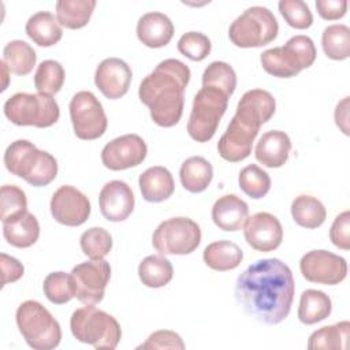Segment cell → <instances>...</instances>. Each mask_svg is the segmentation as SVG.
I'll use <instances>...</instances> for the list:
<instances>
[{"label": "cell", "mask_w": 350, "mask_h": 350, "mask_svg": "<svg viewBox=\"0 0 350 350\" xmlns=\"http://www.w3.org/2000/svg\"><path fill=\"white\" fill-rule=\"evenodd\" d=\"M294 290L288 265L279 258H264L249 265L238 276L235 299L246 314L273 325L288 316Z\"/></svg>", "instance_id": "1"}, {"label": "cell", "mask_w": 350, "mask_h": 350, "mask_svg": "<svg viewBox=\"0 0 350 350\" xmlns=\"http://www.w3.org/2000/svg\"><path fill=\"white\" fill-rule=\"evenodd\" d=\"M190 68L178 59H165L148 74L138 89V97L150 111L152 120L161 127L175 126L183 113L185 90Z\"/></svg>", "instance_id": "2"}, {"label": "cell", "mask_w": 350, "mask_h": 350, "mask_svg": "<svg viewBox=\"0 0 350 350\" xmlns=\"http://www.w3.org/2000/svg\"><path fill=\"white\" fill-rule=\"evenodd\" d=\"M4 165L11 174L36 187L49 185L57 175L56 159L27 139H16L7 146Z\"/></svg>", "instance_id": "3"}, {"label": "cell", "mask_w": 350, "mask_h": 350, "mask_svg": "<svg viewBox=\"0 0 350 350\" xmlns=\"http://www.w3.org/2000/svg\"><path fill=\"white\" fill-rule=\"evenodd\" d=\"M70 328L77 340L92 345L94 349H116L122 338L118 320L93 305L74 310L70 319Z\"/></svg>", "instance_id": "4"}, {"label": "cell", "mask_w": 350, "mask_h": 350, "mask_svg": "<svg viewBox=\"0 0 350 350\" xmlns=\"http://www.w3.org/2000/svg\"><path fill=\"white\" fill-rule=\"evenodd\" d=\"M16 325L26 343L36 350H51L59 346L62 329L57 320L38 301L27 299L16 309Z\"/></svg>", "instance_id": "5"}, {"label": "cell", "mask_w": 350, "mask_h": 350, "mask_svg": "<svg viewBox=\"0 0 350 350\" xmlns=\"http://www.w3.org/2000/svg\"><path fill=\"white\" fill-rule=\"evenodd\" d=\"M316 46L308 36H293L283 46L267 49L261 53L262 68L278 78H291L316 60Z\"/></svg>", "instance_id": "6"}, {"label": "cell", "mask_w": 350, "mask_h": 350, "mask_svg": "<svg viewBox=\"0 0 350 350\" xmlns=\"http://www.w3.org/2000/svg\"><path fill=\"white\" fill-rule=\"evenodd\" d=\"M279 31V25L267 7H249L228 29L230 41L238 48H260L272 42Z\"/></svg>", "instance_id": "7"}, {"label": "cell", "mask_w": 350, "mask_h": 350, "mask_svg": "<svg viewBox=\"0 0 350 350\" xmlns=\"http://www.w3.org/2000/svg\"><path fill=\"white\" fill-rule=\"evenodd\" d=\"M4 115L16 126L44 129L59 120L60 109L56 100L49 94L19 92L4 103Z\"/></svg>", "instance_id": "8"}, {"label": "cell", "mask_w": 350, "mask_h": 350, "mask_svg": "<svg viewBox=\"0 0 350 350\" xmlns=\"http://www.w3.org/2000/svg\"><path fill=\"white\" fill-rule=\"evenodd\" d=\"M228 96L215 88L202 86L193 100L187 122V133L197 142H208L215 135L221 116L226 113Z\"/></svg>", "instance_id": "9"}, {"label": "cell", "mask_w": 350, "mask_h": 350, "mask_svg": "<svg viewBox=\"0 0 350 350\" xmlns=\"http://www.w3.org/2000/svg\"><path fill=\"white\" fill-rule=\"evenodd\" d=\"M201 242L200 226L189 217H171L161 221L153 232L152 243L160 254H190Z\"/></svg>", "instance_id": "10"}, {"label": "cell", "mask_w": 350, "mask_h": 350, "mask_svg": "<svg viewBox=\"0 0 350 350\" xmlns=\"http://www.w3.org/2000/svg\"><path fill=\"white\" fill-rule=\"evenodd\" d=\"M70 119L79 139H97L104 135L108 119L98 98L89 90L75 93L70 101Z\"/></svg>", "instance_id": "11"}, {"label": "cell", "mask_w": 350, "mask_h": 350, "mask_svg": "<svg viewBox=\"0 0 350 350\" xmlns=\"http://www.w3.org/2000/svg\"><path fill=\"white\" fill-rule=\"evenodd\" d=\"M71 278L78 301L85 305H96L104 298L111 278V267L104 258L85 261L72 268Z\"/></svg>", "instance_id": "12"}, {"label": "cell", "mask_w": 350, "mask_h": 350, "mask_svg": "<svg viewBox=\"0 0 350 350\" xmlns=\"http://www.w3.org/2000/svg\"><path fill=\"white\" fill-rule=\"evenodd\" d=\"M299 269L308 282L334 286L345 280L347 262L343 257L328 250H310L302 256Z\"/></svg>", "instance_id": "13"}, {"label": "cell", "mask_w": 350, "mask_h": 350, "mask_svg": "<svg viewBox=\"0 0 350 350\" xmlns=\"http://www.w3.org/2000/svg\"><path fill=\"white\" fill-rule=\"evenodd\" d=\"M258 131V126L234 115L226 133L217 142V152L220 157L230 163L245 160L252 153V146Z\"/></svg>", "instance_id": "14"}, {"label": "cell", "mask_w": 350, "mask_h": 350, "mask_svg": "<svg viewBox=\"0 0 350 350\" xmlns=\"http://www.w3.org/2000/svg\"><path fill=\"white\" fill-rule=\"evenodd\" d=\"M49 206L53 219L68 227L83 224L92 211L89 198L81 190L70 185H63L53 193Z\"/></svg>", "instance_id": "15"}, {"label": "cell", "mask_w": 350, "mask_h": 350, "mask_svg": "<svg viewBox=\"0 0 350 350\" xmlns=\"http://www.w3.org/2000/svg\"><path fill=\"white\" fill-rule=\"evenodd\" d=\"M148 154L145 141L137 134H124L109 141L101 150L104 167L112 171L139 165Z\"/></svg>", "instance_id": "16"}, {"label": "cell", "mask_w": 350, "mask_h": 350, "mask_svg": "<svg viewBox=\"0 0 350 350\" xmlns=\"http://www.w3.org/2000/svg\"><path fill=\"white\" fill-rule=\"evenodd\" d=\"M246 242L257 252H272L283 241V227L276 216L269 212H257L243 224Z\"/></svg>", "instance_id": "17"}, {"label": "cell", "mask_w": 350, "mask_h": 350, "mask_svg": "<svg viewBox=\"0 0 350 350\" xmlns=\"http://www.w3.org/2000/svg\"><path fill=\"white\" fill-rule=\"evenodd\" d=\"M133 72L130 66L118 57H108L100 62L94 72V83L109 100L123 97L130 88Z\"/></svg>", "instance_id": "18"}, {"label": "cell", "mask_w": 350, "mask_h": 350, "mask_svg": "<svg viewBox=\"0 0 350 350\" xmlns=\"http://www.w3.org/2000/svg\"><path fill=\"white\" fill-rule=\"evenodd\" d=\"M135 198L131 187L119 179L107 182L98 196L101 215L109 221L126 220L134 209Z\"/></svg>", "instance_id": "19"}, {"label": "cell", "mask_w": 350, "mask_h": 350, "mask_svg": "<svg viewBox=\"0 0 350 350\" xmlns=\"http://www.w3.org/2000/svg\"><path fill=\"white\" fill-rule=\"evenodd\" d=\"M276 111L273 96L264 89H252L243 93L237 105L235 115L261 127L267 123Z\"/></svg>", "instance_id": "20"}, {"label": "cell", "mask_w": 350, "mask_h": 350, "mask_svg": "<svg viewBox=\"0 0 350 350\" xmlns=\"http://www.w3.org/2000/svg\"><path fill=\"white\" fill-rule=\"evenodd\" d=\"M291 150L290 137L280 130H271L261 135L258 139L254 156L257 161L268 168H279L288 160Z\"/></svg>", "instance_id": "21"}, {"label": "cell", "mask_w": 350, "mask_h": 350, "mask_svg": "<svg viewBox=\"0 0 350 350\" xmlns=\"http://www.w3.org/2000/svg\"><path fill=\"white\" fill-rule=\"evenodd\" d=\"M174 36L171 19L157 11L144 14L137 23V37L148 48H163Z\"/></svg>", "instance_id": "22"}, {"label": "cell", "mask_w": 350, "mask_h": 350, "mask_svg": "<svg viewBox=\"0 0 350 350\" xmlns=\"http://www.w3.org/2000/svg\"><path fill=\"white\" fill-rule=\"evenodd\" d=\"M247 217V204L235 194L221 196L212 206V220L223 231L241 230Z\"/></svg>", "instance_id": "23"}, {"label": "cell", "mask_w": 350, "mask_h": 350, "mask_svg": "<svg viewBox=\"0 0 350 350\" xmlns=\"http://www.w3.org/2000/svg\"><path fill=\"white\" fill-rule=\"evenodd\" d=\"M138 186L144 200L148 202H161L170 198L175 190V182L171 172L161 165L145 170L139 175Z\"/></svg>", "instance_id": "24"}, {"label": "cell", "mask_w": 350, "mask_h": 350, "mask_svg": "<svg viewBox=\"0 0 350 350\" xmlns=\"http://www.w3.org/2000/svg\"><path fill=\"white\" fill-rule=\"evenodd\" d=\"M26 34L40 46H52L62 40V26L49 11H38L33 14L25 26Z\"/></svg>", "instance_id": "25"}, {"label": "cell", "mask_w": 350, "mask_h": 350, "mask_svg": "<svg viewBox=\"0 0 350 350\" xmlns=\"http://www.w3.org/2000/svg\"><path fill=\"white\" fill-rule=\"evenodd\" d=\"M3 235L5 241L19 249H26L34 245L40 237V224L37 217L26 211L14 220L3 223Z\"/></svg>", "instance_id": "26"}, {"label": "cell", "mask_w": 350, "mask_h": 350, "mask_svg": "<svg viewBox=\"0 0 350 350\" xmlns=\"http://www.w3.org/2000/svg\"><path fill=\"white\" fill-rule=\"evenodd\" d=\"M179 178L182 186L187 191L201 193L206 190V187L212 182V164L201 156H191L182 163L179 170Z\"/></svg>", "instance_id": "27"}, {"label": "cell", "mask_w": 350, "mask_h": 350, "mask_svg": "<svg viewBox=\"0 0 350 350\" xmlns=\"http://www.w3.org/2000/svg\"><path fill=\"white\" fill-rule=\"evenodd\" d=\"M204 262L219 272L237 268L243 260L242 249L231 241H216L204 249Z\"/></svg>", "instance_id": "28"}, {"label": "cell", "mask_w": 350, "mask_h": 350, "mask_svg": "<svg viewBox=\"0 0 350 350\" xmlns=\"http://www.w3.org/2000/svg\"><path fill=\"white\" fill-rule=\"evenodd\" d=\"M332 310L331 298L320 290H305L299 298L298 319L306 325L325 320Z\"/></svg>", "instance_id": "29"}, {"label": "cell", "mask_w": 350, "mask_h": 350, "mask_svg": "<svg viewBox=\"0 0 350 350\" xmlns=\"http://www.w3.org/2000/svg\"><path fill=\"white\" fill-rule=\"evenodd\" d=\"M293 220L304 228H317L327 217V211L323 202L309 194H299L291 202Z\"/></svg>", "instance_id": "30"}, {"label": "cell", "mask_w": 350, "mask_h": 350, "mask_svg": "<svg viewBox=\"0 0 350 350\" xmlns=\"http://www.w3.org/2000/svg\"><path fill=\"white\" fill-rule=\"evenodd\" d=\"M94 0H59L56 3V18L66 29H81L86 26L94 11Z\"/></svg>", "instance_id": "31"}, {"label": "cell", "mask_w": 350, "mask_h": 350, "mask_svg": "<svg viewBox=\"0 0 350 350\" xmlns=\"http://www.w3.org/2000/svg\"><path fill=\"white\" fill-rule=\"evenodd\" d=\"M138 276L144 286L150 288H160L172 280L174 268L171 261L164 256L152 254L139 262Z\"/></svg>", "instance_id": "32"}, {"label": "cell", "mask_w": 350, "mask_h": 350, "mask_svg": "<svg viewBox=\"0 0 350 350\" xmlns=\"http://www.w3.org/2000/svg\"><path fill=\"white\" fill-rule=\"evenodd\" d=\"M37 55L30 44L22 40H12L3 49V62L10 72L15 75H27L36 66Z\"/></svg>", "instance_id": "33"}, {"label": "cell", "mask_w": 350, "mask_h": 350, "mask_svg": "<svg viewBox=\"0 0 350 350\" xmlns=\"http://www.w3.org/2000/svg\"><path fill=\"white\" fill-rule=\"evenodd\" d=\"M350 323L347 320L339 321L334 325H325L312 332L308 340L309 350L325 349V350H342L347 347Z\"/></svg>", "instance_id": "34"}, {"label": "cell", "mask_w": 350, "mask_h": 350, "mask_svg": "<svg viewBox=\"0 0 350 350\" xmlns=\"http://www.w3.org/2000/svg\"><path fill=\"white\" fill-rule=\"evenodd\" d=\"M321 46L327 57L345 60L350 56V29L343 23L329 25L321 34Z\"/></svg>", "instance_id": "35"}, {"label": "cell", "mask_w": 350, "mask_h": 350, "mask_svg": "<svg viewBox=\"0 0 350 350\" xmlns=\"http://www.w3.org/2000/svg\"><path fill=\"white\" fill-rule=\"evenodd\" d=\"M64 68L56 60H44L38 64L34 74V86L38 93L55 94L64 83Z\"/></svg>", "instance_id": "36"}, {"label": "cell", "mask_w": 350, "mask_h": 350, "mask_svg": "<svg viewBox=\"0 0 350 350\" xmlns=\"http://www.w3.org/2000/svg\"><path fill=\"white\" fill-rule=\"evenodd\" d=\"M202 86L215 88L231 96L237 88V74L226 62H212L202 74Z\"/></svg>", "instance_id": "37"}, {"label": "cell", "mask_w": 350, "mask_h": 350, "mask_svg": "<svg viewBox=\"0 0 350 350\" xmlns=\"http://www.w3.org/2000/svg\"><path fill=\"white\" fill-rule=\"evenodd\" d=\"M238 183L241 190L254 200L265 197L271 189L269 175L256 164H249L241 170Z\"/></svg>", "instance_id": "38"}, {"label": "cell", "mask_w": 350, "mask_h": 350, "mask_svg": "<svg viewBox=\"0 0 350 350\" xmlns=\"http://www.w3.org/2000/svg\"><path fill=\"white\" fill-rule=\"evenodd\" d=\"M42 290L48 301L56 305L67 304L75 297V288L71 273H66L63 271L51 272L44 279Z\"/></svg>", "instance_id": "39"}, {"label": "cell", "mask_w": 350, "mask_h": 350, "mask_svg": "<svg viewBox=\"0 0 350 350\" xmlns=\"http://www.w3.org/2000/svg\"><path fill=\"white\" fill-rule=\"evenodd\" d=\"M81 249L90 260L104 258L112 249V237L103 227H92L79 238Z\"/></svg>", "instance_id": "40"}, {"label": "cell", "mask_w": 350, "mask_h": 350, "mask_svg": "<svg viewBox=\"0 0 350 350\" xmlns=\"http://www.w3.org/2000/svg\"><path fill=\"white\" fill-rule=\"evenodd\" d=\"M0 196V219L3 223L14 220L27 211V198L21 187L4 185Z\"/></svg>", "instance_id": "41"}, {"label": "cell", "mask_w": 350, "mask_h": 350, "mask_svg": "<svg viewBox=\"0 0 350 350\" xmlns=\"http://www.w3.org/2000/svg\"><path fill=\"white\" fill-rule=\"evenodd\" d=\"M279 12L284 18L288 26L304 30L312 26L313 15L309 5L302 0H280Z\"/></svg>", "instance_id": "42"}, {"label": "cell", "mask_w": 350, "mask_h": 350, "mask_svg": "<svg viewBox=\"0 0 350 350\" xmlns=\"http://www.w3.org/2000/svg\"><path fill=\"white\" fill-rule=\"evenodd\" d=\"M211 40L200 31H187L178 41V51L193 62H201L211 53Z\"/></svg>", "instance_id": "43"}, {"label": "cell", "mask_w": 350, "mask_h": 350, "mask_svg": "<svg viewBox=\"0 0 350 350\" xmlns=\"http://www.w3.org/2000/svg\"><path fill=\"white\" fill-rule=\"evenodd\" d=\"M137 349H185L182 338L170 329H160L150 334L145 343L139 345Z\"/></svg>", "instance_id": "44"}, {"label": "cell", "mask_w": 350, "mask_h": 350, "mask_svg": "<svg viewBox=\"0 0 350 350\" xmlns=\"http://www.w3.org/2000/svg\"><path fill=\"white\" fill-rule=\"evenodd\" d=\"M349 231H350V212L343 211L334 219L332 226L329 228L331 242L342 250H349L350 249Z\"/></svg>", "instance_id": "45"}, {"label": "cell", "mask_w": 350, "mask_h": 350, "mask_svg": "<svg viewBox=\"0 0 350 350\" xmlns=\"http://www.w3.org/2000/svg\"><path fill=\"white\" fill-rule=\"evenodd\" d=\"M316 10L323 19L336 21L346 15L347 1L346 0H317Z\"/></svg>", "instance_id": "46"}, {"label": "cell", "mask_w": 350, "mask_h": 350, "mask_svg": "<svg viewBox=\"0 0 350 350\" xmlns=\"http://www.w3.org/2000/svg\"><path fill=\"white\" fill-rule=\"evenodd\" d=\"M0 262H1V272H3L1 286H5L7 283H14V282L19 280L23 276L25 268L19 262V260H16L15 257H11L5 253H1L0 254Z\"/></svg>", "instance_id": "47"}, {"label": "cell", "mask_w": 350, "mask_h": 350, "mask_svg": "<svg viewBox=\"0 0 350 350\" xmlns=\"http://www.w3.org/2000/svg\"><path fill=\"white\" fill-rule=\"evenodd\" d=\"M335 123L346 135H349V97H345L338 103L335 108Z\"/></svg>", "instance_id": "48"}, {"label": "cell", "mask_w": 350, "mask_h": 350, "mask_svg": "<svg viewBox=\"0 0 350 350\" xmlns=\"http://www.w3.org/2000/svg\"><path fill=\"white\" fill-rule=\"evenodd\" d=\"M0 66H1V72H3V77H4V85H3V88H1V92H3V90L7 89V79H8V72H10V70H8V67L5 66V63H4L3 60L0 62Z\"/></svg>", "instance_id": "49"}]
</instances>
